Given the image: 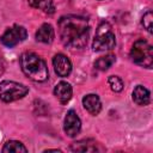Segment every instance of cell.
<instances>
[{"label":"cell","mask_w":153,"mask_h":153,"mask_svg":"<svg viewBox=\"0 0 153 153\" xmlns=\"http://www.w3.org/2000/svg\"><path fill=\"white\" fill-rule=\"evenodd\" d=\"M133 100L141 106L148 105L151 103V93L142 85H137L133 91Z\"/></svg>","instance_id":"obj_13"},{"label":"cell","mask_w":153,"mask_h":153,"mask_svg":"<svg viewBox=\"0 0 153 153\" xmlns=\"http://www.w3.org/2000/svg\"><path fill=\"white\" fill-rule=\"evenodd\" d=\"M4 153H19V152H27V148L17 140H10L7 141L2 147Z\"/></svg>","instance_id":"obj_16"},{"label":"cell","mask_w":153,"mask_h":153,"mask_svg":"<svg viewBox=\"0 0 153 153\" xmlns=\"http://www.w3.org/2000/svg\"><path fill=\"white\" fill-rule=\"evenodd\" d=\"M116 62V56L114 54H108L105 56L99 57L96 62H94V67L99 71H106L109 69L114 63Z\"/></svg>","instance_id":"obj_15"},{"label":"cell","mask_w":153,"mask_h":153,"mask_svg":"<svg viewBox=\"0 0 153 153\" xmlns=\"http://www.w3.org/2000/svg\"><path fill=\"white\" fill-rule=\"evenodd\" d=\"M141 23H142L143 27H145L149 33L153 32V13H152L151 10L147 11V12L142 16V20H141Z\"/></svg>","instance_id":"obj_18"},{"label":"cell","mask_w":153,"mask_h":153,"mask_svg":"<svg viewBox=\"0 0 153 153\" xmlns=\"http://www.w3.org/2000/svg\"><path fill=\"white\" fill-rule=\"evenodd\" d=\"M44 152H61V149H57V148H49V149H45Z\"/></svg>","instance_id":"obj_19"},{"label":"cell","mask_w":153,"mask_h":153,"mask_svg":"<svg viewBox=\"0 0 153 153\" xmlns=\"http://www.w3.org/2000/svg\"><path fill=\"white\" fill-rule=\"evenodd\" d=\"M80 129H81V121L78 114L74 110H69L66 114L65 121H63V130L66 135L69 137H74L79 134Z\"/></svg>","instance_id":"obj_7"},{"label":"cell","mask_w":153,"mask_h":153,"mask_svg":"<svg viewBox=\"0 0 153 153\" xmlns=\"http://www.w3.org/2000/svg\"><path fill=\"white\" fill-rule=\"evenodd\" d=\"M54 94L61 104H67L73 96V88L67 81H60L54 87Z\"/></svg>","instance_id":"obj_9"},{"label":"cell","mask_w":153,"mask_h":153,"mask_svg":"<svg viewBox=\"0 0 153 153\" xmlns=\"http://www.w3.org/2000/svg\"><path fill=\"white\" fill-rule=\"evenodd\" d=\"M108 82H109V86H110V88L114 91V92H121L122 90H123V81H122V79L120 78V76H117V75H111V76H109V79H108Z\"/></svg>","instance_id":"obj_17"},{"label":"cell","mask_w":153,"mask_h":153,"mask_svg":"<svg viewBox=\"0 0 153 153\" xmlns=\"http://www.w3.org/2000/svg\"><path fill=\"white\" fill-rule=\"evenodd\" d=\"M131 60L145 68H151L153 65V48L145 39H137L130 50Z\"/></svg>","instance_id":"obj_4"},{"label":"cell","mask_w":153,"mask_h":153,"mask_svg":"<svg viewBox=\"0 0 153 153\" xmlns=\"http://www.w3.org/2000/svg\"><path fill=\"white\" fill-rule=\"evenodd\" d=\"M29 92V87L24 84L12 80H4L0 82V99L5 103H11L24 98Z\"/></svg>","instance_id":"obj_5"},{"label":"cell","mask_w":153,"mask_h":153,"mask_svg":"<svg viewBox=\"0 0 153 153\" xmlns=\"http://www.w3.org/2000/svg\"><path fill=\"white\" fill-rule=\"evenodd\" d=\"M20 67L23 73L33 81L43 82L49 76L45 61L35 53L25 51L20 56Z\"/></svg>","instance_id":"obj_2"},{"label":"cell","mask_w":153,"mask_h":153,"mask_svg":"<svg viewBox=\"0 0 153 153\" xmlns=\"http://www.w3.org/2000/svg\"><path fill=\"white\" fill-rule=\"evenodd\" d=\"M116 45V37L112 30V26L108 22H102L97 30L93 38L92 48L94 51H105L111 50Z\"/></svg>","instance_id":"obj_3"},{"label":"cell","mask_w":153,"mask_h":153,"mask_svg":"<svg viewBox=\"0 0 153 153\" xmlns=\"http://www.w3.org/2000/svg\"><path fill=\"white\" fill-rule=\"evenodd\" d=\"M30 6L37 10H41L45 13H54L55 12V5L54 0H27Z\"/></svg>","instance_id":"obj_14"},{"label":"cell","mask_w":153,"mask_h":153,"mask_svg":"<svg viewBox=\"0 0 153 153\" xmlns=\"http://www.w3.org/2000/svg\"><path fill=\"white\" fill-rule=\"evenodd\" d=\"M36 41L37 42H41V43H45V44H49L54 41V37H55V31H54V27L48 24V23H44L39 26V29L36 31Z\"/></svg>","instance_id":"obj_12"},{"label":"cell","mask_w":153,"mask_h":153,"mask_svg":"<svg viewBox=\"0 0 153 153\" xmlns=\"http://www.w3.org/2000/svg\"><path fill=\"white\" fill-rule=\"evenodd\" d=\"M53 66L55 73L61 78L68 76L72 72V63L69 59L63 54H56L53 57Z\"/></svg>","instance_id":"obj_8"},{"label":"cell","mask_w":153,"mask_h":153,"mask_svg":"<svg viewBox=\"0 0 153 153\" xmlns=\"http://www.w3.org/2000/svg\"><path fill=\"white\" fill-rule=\"evenodd\" d=\"M59 36L63 45L80 49L87 44L90 25L86 18L74 14L63 16L59 20Z\"/></svg>","instance_id":"obj_1"},{"label":"cell","mask_w":153,"mask_h":153,"mask_svg":"<svg viewBox=\"0 0 153 153\" xmlns=\"http://www.w3.org/2000/svg\"><path fill=\"white\" fill-rule=\"evenodd\" d=\"M27 37V31L24 26L22 25H13L11 27H8L0 37V41L1 43L5 45V47H8V48H13L16 47L17 44L22 43L23 41H25Z\"/></svg>","instance_id":"obj_6"},{"label":"cell","mask_w":153,"mask_h":153,"mask_svg":"<svg viewBox=\"0 0 153 153\" xmlns=\"http://www.w3.org/2000/svg\"><path fill=\"white\" fill-rule=\"evenodd\" d=\"M82 105L87 112H90L91 115H94V116L98 115L102 110V102H100L99 97L93 93L86 94L82 98Z\"/></svg>","instance_id":"obj_10"},{"label":"cell","mask_w":153,"mask_h":153,"mask_svg":"<svg viewBox=\"0 0 153 153\" xmlns=\"http://www.w3.org/2000/svg\"><path fill=\"white\" fill-rule=\"evenodd\" d=\"M71 151L72 152H98L103 151L102 147H99V143L96 141L87 139V140H80L71 145Z\"/></svg>","instance_id":"obj_11"}]
</instances>
